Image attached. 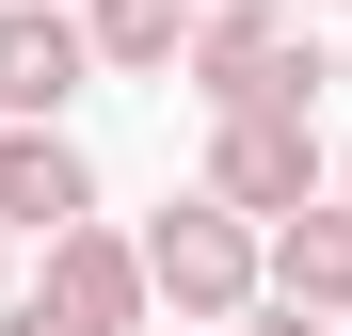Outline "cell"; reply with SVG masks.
<instances>
[{"mask_svg": "<svg viewBox=\"0 0 352 336\" xmlns=\"http://www.w3.org/2000/svg\"><path fill=\"white\" fill-rule=\"evenodd\" d=\"M208 208L224 224L320 208V112H224V128H208Z\"/></svg>", "mask_w": 352, "mask_h": 336, "instance_id": "3957f363", "label": "cell"}, {"mask_svg": "<svg viewBox=\"0 0 352 336\" xmlns=\"http://www.w3.org/2000/svg\"><path fill=\"white\" fill-rule=\"evenodd\" d=\"M32 304H48V320H80V336H129V320H144V272H129V240H112V224H65Z\"/></svg>", "mask_w": 352, "mask_h": 336, "instance_id": "8992f818", "label": "cell"}, {"mask_svg": "<svg viewBox=\"0 0 352 336\" xmlns=\"http://www.w3.org/2000/svg\"><path fill=\"white\" fill-rule=\"evenodd\" d=\"M129 272H144V304H176V320H241L256 304V224H224L208 192H176L160 224H144V240H129Z\"/></svg>", "mask_w": 352, "mask_h": 336, "instance_id": "7a4b0ae2", "label": "cell"}, {"mask_svg": "<svg viewBox=\"0 0 352 336\" xmlns=\"http://www.w3.org/2000/svg\"><path fill=\"white\" fill-rule=\"evenodd\" d=\"M176 16H208V0H176Z\"/></svg>", "mask_w": 352, "mask_h": 336, "instance_id": "30bf717a", "label": "cell"}, {"mask_svg": "<svg viewBox=\"0 0 352 336\" xmlns=\"http://www.w3.org/2000/svg\"><path fill=\"white\" fill-rule=\"evenodd\" d=\"M272 336H305V320H272Z\"/></svg>", "mask_w": 352, "mask_h": 336, "instance_id": "4fadbf2b", "label": "cell"}, {"mask_svg": "<svg viewBox=\"0 0 352 336\" xmlns=\"http://www.w3.org/2000/svg\"><path fill=\"white\" fill-rule=\"evenodd\" d=\"M80 208H96V177L65 128H0V240H65Z\"/></svg>", "mask_w": 352, "mask_h": 336, "instance_id": "5b68a950", "label": "cell"}, {"mask_svg": "<svg viewBox=\"0 0 352 336\" xmlns=\"http://www.w3.org/2000/svg\"><path fill=\"white\" fill-rule=\"evenodd\" d=\"M176 32H192V16H176V0H80V48H96V65H176Z\"/></svg>", "mask_w": 352, "mask_h": 336, "instance_id": "ba28073f", "label": "cell"}, {"mask_svg": "<svg viewBox=\"0 0 352 336\" xmlns=\"http://www.w3.org/2000/svg\"><path fill=\"white\" fill-rule=\"evenodd\" d=\"M256 272H272V304H288V320H352V208H288Z\"/></svg>", "mask_w": 352, "mask_h": 336, "instance_id": "52a82bcc", "label": "cell"}, {"mask_svg": "<svg viewBox=\"0 0 352 336\" xmlns=\"http://www.w3.org/2000/svg\"><path fill=\"white\" fill-rule=\"evenodd\" d=\"M0 304H16V272H0Z\"/></svg>", "mask_w": 352, "mask_h": 336, "instance_id": "8fae6325", "label": "cell"}, {"mask_svg": "<svg viewBox=\"0 0 352 336\" xmlns=\"http://www.w3.org/2000/svg\"><path fill=\"white\" fill-rule=\"evenodd\" d=\"M288 16H320V0H288Z\"/></svg>", "mask_w": 352, "mask_h": 336, "instance_id": "7c38bea8", "label": "cell"}, {"mask_svg": "<svg viewBox=\"0 0 352 336\" xmlns=\"http://www.w3.org/2000/svg\"><path fill=\"white\" fill-rule=\"evenodd\" d=\"M176 48H192V96H208V112H305V96L336 80L320 32L288 16V0H208Z\"/></svg>", "mask_w": 352, "mask_h": 336, "instance_id": "6da1fadb", "label": "cell"}, {"mask_svg": "<svg viewBox=\"0 0 352 336\" xmlns=\"http://www.w3.org/2000/svg\"><path fill=\"white\" fill-rule=\"evenodd\" d=\"M80 80H96V48H80L65 0H0V128H48Z\"/></svg>", "mask_w": 352, "mask_h": 336, "instance_id": "277c9868", "label": "cell"}, {"mask_svg": "<svg viewBox=\"0 0 352 336\" xmlns=\"http://www.w3.org/2000/svg\"><path fill=\"white\" fill-rule=\"evenodd\" d=\"M0 336H80V320H48V304H32V289H16V304H0Z\"/></svg>", "mask_w": 352, "mask_h": 336, "instance_id": "9c48e42d", "label": "cell"}]
</instances>
